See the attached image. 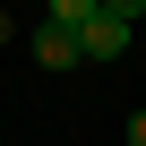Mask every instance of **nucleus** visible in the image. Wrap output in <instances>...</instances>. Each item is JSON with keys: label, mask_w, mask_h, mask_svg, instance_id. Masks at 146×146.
I'll return each mask as SVG.
<instances>
[{"label": "nucleus", "mask_w": 146, "mask_h": 146, "mask_svg": "<svg viewBox=\"0 0 146 146\" xmlns=\"http://www.w3.org/2000/svg\"><path fill=\"white\" fill-rule=\"evenodd\" d=\"M78 52H86V60H120V52H129V17H112V9H95V17L78 26Z\"/></svg>", "instance_id": "obj_1"}, {"label": "nucleus", "mask_w": 146, "mask_h": 146, "mask_svg": "<svg viewBox=\"0 0 146 146\" xmlns=\"http://www.w3.org/2000/svg\"><path fill=\"white\" fill-rule=\"evenodd\" d=\"M35 60H43V69H78L86 52H78V35H69V26H52V17H43V26H35Z\"/></svg>", "instance_id": "obj_2"}, {"label": "nucleus", "mask_w": 146, "mask_h": 146, "mask_svg": "<svg viewBox=\"0 0 146 146\" xmlns=\"http://www.w3.org/2000/svg\"><path fill=\"white\" fill-rule=\"evenodd\" d=\"M95 9H103V0H43V17H52V26H69V35H78Z\"/></svg>", "instance_id": "obj_3"}, {"label": "nucleus", "mask_w": 146, "mask_h": 146, "mask_svg": "<svg viewBox=\"0 0 146 146\" xmlns=\"http://www.w3.org/2000/svg\"><path fill=\"white\" fill-rule=\"evenodd\" d=\"M103 9H112V17H129V26H137V17H146V0H103Z\"/></svg>", "instance_id": "obj_4"}, {"label": "nucleus", "mask_w": 146, "mask_h": 146, "mask_svg": "<svg viewBox=\"0 0 146 146\" xmlns=\"http://www.w3.org/2000/svg\"><path fill=\"white\" fill-rule=\"evenodd\" d=\"M129 146H146V112H129Z\"/></svg>", "instance_id": "obj_5"}, {"label": "nucleus", "mask_w": 146, "mask_h": 146, "mask_svg": "<svg viewBox=\"0 0 146 146\" xmlns=\"http://www.w3.org/2000/svg\"><path fill=\"white\" fill-rule=\"evenodd\" d=\"M0 9H9V0H0Z\"/></svg>", "instance_id": "obj_6"}]
</instances>
